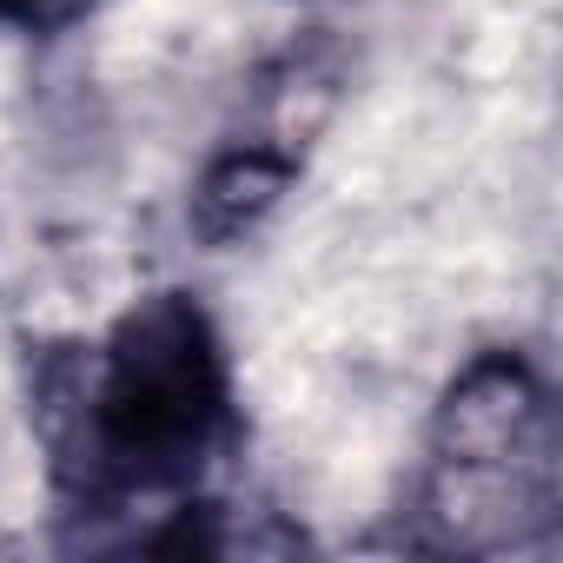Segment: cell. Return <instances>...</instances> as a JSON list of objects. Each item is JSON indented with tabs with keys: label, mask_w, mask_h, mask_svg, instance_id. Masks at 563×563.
Returning <instances> with one entry per match:
<instances>
[{
	"label": "cell",
	"mask_w": 563,
	"mask_h": 563,
	"mask_svg": "<svg viewBox=\"0 0 563 563\" xmlns=\"http://www.w3.org/2000/svg\"><path fill=\"white\" fill-rule=\"evenodd\" d=\"M87 484L159 490L206 464L225 431V352L186 292L140 299L80 378Z\"/></svg>",
	"instance_id": "1"
},
{
	"label": "cell",
	"mask_w": 563,
	"mask_h": 563,
	"mask_svg": "<svg viewBox=\"0 0 563 563\" xmlns=\"http://www.w3.org/2000/svg\"><path fill=\"white\" fill-rule=\"evenodd\" d=\"M431 523L457 550L510 543L523 523L556 510V457L543 385L523 358H471L431 418Z\"/></svg>",
	"instance_id": "2"
},
{
	"label": "cell",
	"mask_w": 563,
	"mask_h": 563,
	"mask_svg": "<svg viewBox=\"0 0 563 563\" xmlns=\"http://www.w3.org/2000/svg\"><path fill=\"white\" fill-rule=\"evenodd\" d=\"M292 179H299V159L286 146H232L199 173L186 219H192V232L206 245H232V239L258 232L278 212V199L292 192Z\"/></svg>",
	"instance_id": "3"
},
{
	"label": "cell",
	"mask_w": 563,
	"mask_h": 563,
	"mask_svg": "<svg viewBox=\"0 0 563 563\" xmlns=\"http://www.w3.org/2000/svg\"><path fill=\"white\" fill-rule=\"evenodd\" d=\"M93 8V0H0V21L8 27H27V34H47V27H67Z\"/></svg>",
	"instance_id": "4"
}]
</instances>
